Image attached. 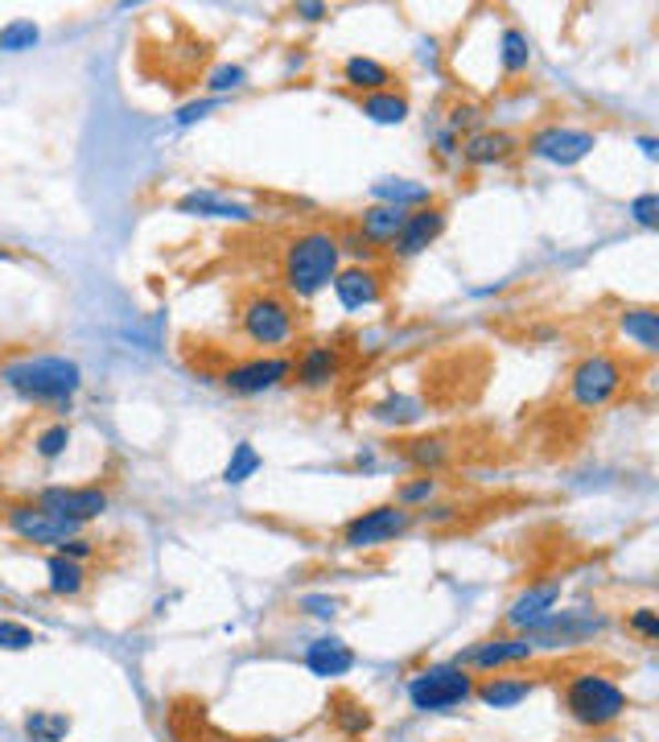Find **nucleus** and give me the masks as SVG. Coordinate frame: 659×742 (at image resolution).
<instances>
[{
    "label": "nucleus",
    "instance_id": "f257e3e1",
    "mask_svg": "<svg viewBox=\"0 0 659 742\" xmlns=\"http://www.w3.org/2000/svg\"><path fill=\"white\" fill-rule=\"evenodd\" d=\"M343 269V248H338V227H301L284 239L281 248V284L284 298L310 301Z\"/></svg>",
    "mask_w": 659,
    "mask_h": 742
},
{
    "label": "nucleus",
    "instance_id": "f03ea898",
    "mask_svg": "<svg viewBox=\"0 0 659 742\" xmlns=\"http://www.w3.org/2000/svg\"><path fill=\"white\" fill-rule=\"evenodd\" d=\"M557 697H561V710L569 713V722L581 730H611L630 710V697L623 693V685L597 668L565 673L557 680Z\"/></svg>",
    "mask_w": 659,
    "mask_h": 742
},
{
    "label": "nucleus",
    "instance_id": "7ed1b4c3",
    "mask_svg": "<svg viewBox=\"0 0 659 742\" xmlns=\"http://www.w3.org/2000/svg\"><path fill=\"white\" fill-rule=\"evenodd\" d=\"M0 379L9 384V392H17L25 405L37 409H71V400L83 388V372L75 359L63 355H30V359H17L0 372Z\"/></svg>",
    "mask_w": 659,
    "mask_h": 742
},
{
    "label": "nucleus",
    "instance_id": "20e7f679",
    "mask_svg": "<svg viewBox=\"0 0 659 742\" xmlns=\"http://www.w3.org/2000/svg\"><path fill=\"white\" fill-rule=\"evenodd\" d=\"M236 322H239L244 343L268 351V355L289 347L301 331V318H298V310H293V298H284V293H277V289H248V293L239 298Z\"/></svg>",
    "mask_w": 659,
    "mask_h": 742
},
{
    "label": "nucleus",
    "instance_id": "39448f33",
    "mask_svg": "<svg viewBox=\"0 0 659 742\" xmlns=\"http://www.w3.org/2000/svg\"><path fill=\"white\" fill-rule=\"evenodd\" d=\"M630 384V364L623 355H614V351H590V355H581L573 372H569V384H565V396L569 405L581 412H597L606 409L611 400H618V392Z\"/></svg>",
    "mask_w": 659,
    "mask_h": 742
},
{
    "label": "nucleus",
    "instance_id": "423d86ee",
    "mask_svg": "<svg viewBox=\"0 0 659 742\" xmlns=\"http://www.w3.org/2000/svg\"><path fill=\"white\" fill-rule=\"evenodd\" d=\"M471 697H474V677L454 660L429 664V668H421V673L409 680V701H412V710H421V713L454 710V706L471 701Z\"/></svg>",
    "mask_w": 659,
    "mask_h": 742
},
{
    "label": "nucleus",
    "instance_id": "0eeeda50",
    "mask_svg": "<svg viewBox=\"0 0 659 742\" xmlns=\"http://www.w3.org/2000/svg\"><path fill=\"white\" fill-rule=\"evenodd\" d=\"M412 524H417V512L400 504H379V507H367L359 512L355 520L343 524V549H376V545H388V540L404 537Z\"/></svg>",
    "mask_w": 659,
    "mask_h": 742
},
{
    "label": "nucleus",
    "instance_id": "6e6552de",
    "mask_svg": "<svg viewBox=\"0 0 659 742\" xmlns=\"http://www.w3.org/2000/svg\"><path fill=\"white\" fill-rule=\"evenodd\" d=\"M293 379V355H251L219 372V384L231 396H264Z\"/></svg>",
    "mask_w": 659,
    "mask_h": 742
},
{
    "label": "nucleus",
    "instance_id": "1a4fd4ad",
    "mask_svg": "<svg viewBox=\"0 0 659 742\" xmlns=\"http://www.w3.org/2000/svg\"><path fill=\"white\" fill-rule=\"evenodd\" d=\"M4 528H9L17 540H25V545H37V549H58L63 540L79 537L83 524L63 520V516H50V512H42L33 499H21V504L4 507Z\"/></svg>",
    "mask_w": 659,
    "mask_h": 742
},
{
    "label": "nucleus",
    "instance_id": "9d476101",
    "mask_svg": "<svg viewBox=\"0 0 659 742\" xmlns=\"http://www.w3.org/2000/svg\"><path fill=\"white\" fill-rule=\"evenodd\" d=\"M532 158L549 161V165H561V170H569V165H577V161H585L590 153L597 149V132H590V128H569V125H544L536 128L528 141H519Z\"/></svg>",
    "mask_w": 659,
    "mask_h": 742
},
{
    "label": "nucleus",
    "instance_id": "9b49d317",
    "mask_svg": "<svg viewBox=\"0 0 659 742\" xmlns=\"http://www.w3.org/2000/svg\"><path fill=\"white\" fill-rule=\"evenodd\" d=\"M536 656V644L528 635L519 632H507V635H490V639H478L471 644L466 652H457V660L466 673H507V668H519V664H528Z\"/></svg>",
    "mask_w": 659,
    "mask_h": 742
},
{
    "label": "nucleus",
    "instance_id": "f8f14e48",
    "mask_svg": "<svg viewBox=\"0 0 659 742\" xmlns=\"http://www.w3.org/2000/svg\"><path fill=\"white\" fill-rule=\"evenodd\" d=\"M445 223H450V211L441 203H429V206H417L409 211V219L400 227V236L388 244V260L392 265H404V260H417L421 252H429L441 236H445Z\"/></svg>",
    "mask_w": 659,
    "mask_h": 742
},
{
    "label": "nucleus",
    "instance_id": "ddd939ff",
    "mask_svg": "<svg viewBox=\"0 0 659 742\" xmlns=\"http://www.w3.org/2000/svg\"><path fill=\"white\" fill-rule=\"evenodd\" d=\"M33 504L50 512V516H63V520L87 524L99 520L108 512V491L104 487H42L33 495Z\"/></svg>",
    "mask_w": 659,
    "mask_h": 742
},
{
    "label": "nucleus",
    "instance_id": "4468645a",
    "mask_svg": "<svg viewBox=\"0 0 659 742\" xmlns=\"http://www.w3.org/2000/svg\"><path fill=\"white\" fill-rule=\"evenodd\" d=\"M293 379L301 392H326L343 379V347L334 343H305L293 355Z\"/></svg>",
    "mask_w": 659,
    "mask_h": 742
},
{
    "label": "nucleus",
    "instance_id": "2eb2a0df",
    "mask_svg": "<svg viewBox=\"0 0 659 742\" xmlns=\"http://www.w3.org/2000/svg\"><path fill=\"white\" fill-rule=\"evenodd\" d=\"M557 602H561V578H549V582L528 585V590H523V594H519V599L507 606L503 627H507V632L528 635L536 623H544V619L557 611Z\"/></svg>",
    "mask_w": 659,
    "mask_h": 742
},
{
    "label": "nucleus",
    "instance_id": "dca6fc26",
    "mask_svg": "<svg viewBox=\"0 0 659 742\" xmlns=\"http://www.w3.org/2000/svg\"><path fill=\"white\" fill-rule=\"evenodd\" d=\"M330 289H334V298H338L343 310H367V305H379V301H383L388 281H383V272H379L376 265H346V269H338V277L330 281Z\"/></svg>",
    "mask_w": 659,
    "mask_h": 742
},
{
    "label": "nucleus",
    "instance_id": "f3484780",
    "mask_svg": "<svg viewBox=\"0 0 659 742\" xmlns=\"http://www.w3.org/2000/svg\"><path fill=\"white\" fill-rule=\"evenodd\" d=\"M536 689H540V677L507 668V673H487L483 680H474V701H483L487 710H516Z\"/></svg>",
    "mask_w": 659,
    "mask_h": 742
},
{
    "label": "nucleus",
    "instance_id": "a211bd4d",
    "mask_svg": "<svg viewBox=\"0 0 659 742\" xmlns=\"http://www.w3.org/2000/svg\"><path fill=\"white\" fill-rule=\"evenodd\" d=\"M516 149H519V137H511V132H503V128H478V132H471V137L462 141L457 158L466 161L471 170H490V165H503Z\"/></svg>",
    "mask_w": 659,
    "mask_h": 742
},
{
    "label": "nucleus",
    "instance_id": "6ab92c4d",
    "mask_svg": "<svg viewBox=\"0 0 659 742\" xmlns=\"http://www.w3.org/2000/svg\"><path fill=\"white\" fill-rule=\"evenodd\" d=\"M404 219H409V211H400V206H388V203H371L363 206L359 215H355V232H359L376 252H388V244H392L396 236H400V227H404Z\"/></svg>",
    "mask_w": 659,
    "mask_h": 742
},
{
    "label": "nucleus",
    "instance_id": "aec40b11",
    "mask_svg": "<svg viewBox=\"0 0 659 742\" xmlns=\"http://www.w3.org/2000/svg\"><path fill=\"white\" fill-rule=\"evenodd\" d=\"M177 215H203V219H223V223H251L256 219V211L236 198H223L215 190H190L177 198Z\"/></svg>",
    "mask_w": 659,
    "mask_h": 742
},
{
    "label": "nucleus",
    "instance_id": "412c9836",
    "mask_svg": "<svg viewBox=\"0 0 659 742\" xmlns=\"http://www.w3.org/2000/svg\"><path fill=\"white\" fill-rule=\"evenodd\" d=\"M614 331L627 338L630 347H639L644 355L659 351V310L656 305H623L614 314Z\"/></svg>",
    "mask_w": 659,
    "mask_h": 742
},
{
    "label": "nucleus",
    "instance_id": "4be33fe9",
    "mask_svg": "<svg viewBox=\"0 0 659 742\" xmlns=\"http://www.w3.org/2000/svg\"><path fill=\"white\" fill-rule=\"evenodd\" d=\"M305 668L322 680L346 677V673L355 668V652H350V644H343L338 635H322V639H314V644L305 648Z\"/></svg>",
    "mask_w": 659,
    "mask_h": 742
},
{
    "label": "nucleus",
    "instance_id": "5701e85b",
    "mask_svg": "<svg viewBox=\"0 0 659 742\" xmlns=\"http://www.w3.org/2000/svg\"><path fill=\"white\" fill-rule=\"evenodd\" d=\"M343 83L350 92L359 95H376V92H388L392 87V66H383L379 58H367V54H350L343 63Z\"/></svg>",
    "mask_w": 659,
    "mask_h": 742
},
{
    "label": "nucleus",
    "instance_id": "b1692460",
    "mask_svg": "<svg viewBox=\"0 0 659 742\" xmlns=\"http://www.w3.org/2000/svg\"><path fill=\"white\" fill-rule=\"evenodd\" d=\"M46 578H50L46 585H50V594H54V599H79L83 590L91 585L87 566H83V561H71V557H63V553H50Z\"/></svg>",
    "mask_w": 659,
    "mask_h": 742
},
{
    "label": "nucleus",
    "instance_id": "393cba45",
    "mask_svg": "<svg viewBox=\"0 0 659 742\" xmlns=\"http://www.w3.org/2000/svg\"><path fill=\"white\" fill-rule=\"evenodd\" d=\"M400 454H404V462H412L421 474H437L445 462L454 459V445H450L445 433H424V438H412V442L400 445Z\"/></svg>",
    "mask_w": 659,
    "mask_h": 742
},
{
    "label": "nucleus",
    "instance_id": "a878e982",
    "mask_svg": "<svg viewBox=\"0 0 659 742\" xmlns=\"http://www.w3.org/2000/svg\"><path fill=\"white\" fill-rule=\"evenodd\" d=\"M359 111L367 120H376V125H404L409 120V95L388 87V92H376V95H363L359 99Z\"/></svg>",
    "mask_w": 659,
    "mask_h": 742
},
{
    "label": "nucleus",
    "instance_id": "bb28decb",
    "mask_svg": "<svg viewBox=\"0 0 659 742\" xmlns=\"http://www.w3.org/2000/svg\"><path fill=\"white\" fill-rule=\"evenodd\" d=\"M330 718H334L338 734H346V739H363L367 730L376 727V713L367 710L359 697H346V693H338L330 701Z\"/></svg>",
    "mask_w": 659,
    "mask_h": 742
},
{
    "label": "nucleus",
    "instance_id": "cd10ccee",
    "mask_svg": "<svg viewBox=\"0 0 659 742\" xmlns=\"http://www.w3.org/2000/svg\"><path fill=\"white\" fill-rule=\"evenodd\" d=\"M376 203H388V206H400V211H417V206H429L437 203L433 198V190L424 186V182H404V178H392V182H376Z\"/></svg>",
    "mask_w": 659,
    "mask_h": 742
},
{
    "label": "nucleus",
    "instance_id": "c85d7f7f",
    "mask_svg": "<svg viewBox=\"0 0 659 742\" xmlns=\"http://www.w3.org/2000/svg\"><path fill=\"white\" fill-rule=\"evenodd\" d=\"M499 66L507 79H516V75H523L532 66V42H528V33L519 25H507L499 33Z\"/></svg>",
    "mask_w": 659,
    "mask_h": 742
},
{
    "label": "nucleus",
    "instance_id": "c756f323",
    "mask_svg": "<svg viewBox=\"0 0 659 742\" xmlns=\"http://www.w3.org/2000/svg\"><path fill=\"white\" fill-rule=\"evenodd\" d=\"M264 466V459H260V450L251 442H239L236 450H231V459H227V466H223V483L227 487H239V483H248L251 474Z\"/></svg>",
    "mask_w": 659,
    "mask_h": 742
},
{
    "label": "nucleus",
    "instance_id": "7c9ffc66",
    "mask_svg": "<svg viewBox=\"0 0 659 742\" xmlns=\"http://www.w3.org/2000/svg\"><path fill=\"white\" fill-rule=\"evenodd\" d=\"M371 417L383 421V426H412V421H421V400H412V396H388V400L371 405Z\"/></svg>",
    "mask_w": 659,
    "mask_h": 742
},
{
    "label": "nucleus",
    "instance_id": "2f4dec72",
    "mask_svg": "<svg viewBox=\"0 0 659 742\" xmlns=\"http://www.w3.org/2000/svg\"><path fill=\"white\" fill-rule=\"evenodd\" d=\"M25 734L33 742H63L71 734V718L66 713H30L25 718Z\"/></svg>",
    "mask_w": 659,
    "mask_h": 742
},
{
    "label": "nucleus",
    "instance_id": "473e14b6",
    "mask_svg": "<svg viewBox=\"0 0 659 742\" xmlns=\"http://www.w3.org/2000/svg\"><path fill=\"white\" fill-rule=\"evenodd\" d=\"M437 478L433 474H417V478H409V483H400L396 487V499L392 504H400V507H409V512H417V507H429V499L437 495Z\"/></svg>",
    "mask_w": 659,
    "mask_h": 742
},
{
    "label": "nucleus",
    "instance_id": "72a5a7b5",
    "mask_svg": "<svg viewBox=\"0 0 659 742\" xmlns=\"http://www.w3.org/2000/svg\"><path fill=\"white\" fill-rule=\"evenodd\" d=\"M37 42H42V30H37L33 21H25V17H17V21H9V25L0 30V50H4V54L33 50Z\"/></svg>",
    "mask_w": 659,
    "mask_h": 742
},
{
    "label": "nucleus",
    "instance_id": "f704fd0d",
    "mask_svg": "<svg viewBox=\"0 0 659 742\" xmlns=\"http://www.w3.org/2000/svg\"><path fill=\"white\" fill-rule=\"evenodd\" d=\"M66 445H71V426L66 421H58V426H46L42 433H37V442H33V450H37V459H63Z\"/></svg>",
    "mask_w": 659,
    "mask_h": 742
},
{
    "label": "nucleus",
    "instance_id": "c9c22d12",
    "mask_svg": "<svg viewBox=\"0 0 659 742\" xmlns=\"http://www.w3.org/2000/svg\"><path fill=\"white\" fill-rule=\"evenodd\" d=\"M338 248H343V256H350V265H376L379 256H383V252H376L355 227H338Z\"/></svg>",
    "mask_w": 659,
    "mask_h": 742
},
{
    "label": "nucleus",
    "instance_id": "e433bc0d",
    "mask_svg": "<svg viewBox=\"0 0 659 742\" xmlns=\"http://www.w3.org/2000/svg\"><path fill=\"white\" fill-rule=\"evenodd\" d=\"M248 83V71L239 63H223L215 66L210 75H206V92H215V95H227V92H239Z\"/></svg>",
    "mask_w": 659,
    "mask_h": 742
},
{
    "label": "nucleus",
    "instance_id": "4c0bfd02",
    "mask_svg": "<svg viewBox=\"0 0 659 742\" xmlns=\"http://www.w3.org/2000/svg\"><path fill=\"white\" fill-rule=\"evenodd\" d=\"M37 644V635L25 627V623H17V619H0V648L4 652H25Z\"/></svg>",
    "mask_w": 659,
    "mask_h": 742
},
{
    "label": "nucleus",
    "instance_id": "58836bf2",
    "mask_svg": "<svg viewBox=\"0 0 659 742\" xmlns=\"http://www.w3.org/2000/svg\"><path fill=\"white\" fill-rule=\"evenodd\" d=\"M478 125H483V108H478V104H454L445 132H454V137L466 132V137H471V132H478Z\"/></svg>",
    "mask_w": 659,
    "mask_h": 742
},
{
    "label": "nucleus",
    "instance_id": "ea45409f",
    "mask_svg": "<svg viewBox=\"0 0 659 742\" xmlns=\"http://www.w3.org/2000/svg\"><path fill=\"white\" fill-rule=\"evenodd\" d=\"M627 627L635 635H639L644 644H656V639H659V615L651 611V606H639V611H630Z\"/></svg>",
    "mask_w": 659,
    "mask_h": 742
},
{
    "label": "nucleus",
    "instance_id": "a19ab883",
    "mask_svg": "<svg viewBox=\"0 0 659 742\" xmlns=\"http://www.w3.org/2000/svg\"><path fill=\"white\" fill-rule=\"evenodd\" d=\"M630 219L639 223V227H659V194L656 190H647V194H639V198L630 203Z\"/></svg>",
    "mask_w": 659,
    "mask_h": 742
},
{
    "label": "nucleus",
    "instance_id": "79ce46f5",
    "mask_svg": "<svg viewBox=\"0 0 659 742\" xmlns=\"http://www.w3.org/2000/svg\"><path fill=\"white\" fill-rule=\"evenodd\" d=\"M298 606L305 611V615H314V619H334V615H338V599H330V594H305Z\"/></svg>",
    "mask_w": 659,
    "mask_h": 742
},
{
    "label": "nucleus",
    "instance_id": "37998d69",
    "mask_svg": "<svg viewBox=\"0 0 659 742\" xmlns=\"http://www.w3.org/2000/svg\"><path fill=\"white\" fill-rule=\"evenodd\" d=\"M54 553H63V557H71V561H87V557H95L99 549H95L91 540L87 537H71V540H63Z\"/></svg>",
    "mask_w": 659,
    "mask_h": 742
},
{
    "label": "nucleus",
    "instance_id": "c03bdc74",
    "mask_svg": "<svg viewBox=\"0 0 659 742\" xmlns=\"http://www.w3.org/2000/svg\"><path fill=\"white\" fill-rule=\"evenodd\" d=\"M215 104H219V99H194V104H186V108H177V125L186 128V125H194V120H203Z\"/></svg>",
    "mask_w": 659,
    "mask_h": 742
},
{
    "label": "nucleus",
    "instance_id": "a18cd8bd",
    "mask_svg": "<svg viewBox=\"0 0 659 742\" xmlns=\"http://www.w3.org/2000/svg\"><path fill=\"white\" fill-rule=\"evenodd\" d=\"M298 17H301V21H326L330 9H326V4H317V0H301Z\"/></svg>",
    "mask_w": 659,
    "mask_h": 742
},
{
    "label": "nucleus",
    "instance_id": "49530a36",
    "mask_svg": "<svg viewBox=\"0 0 659 742\" xmlns=\"http://www.w3.org/2000/svg\"><path fill=\"white\" fill-rule=\"evenodd\" d=\"M437 149H441V158H454V153H457V137H454V132H441Z\"/></svg>",
    "mask_w": 659,
    "mask_h": 742
},
{
    "label": "nucleus",
    "instance_id": "de8ad7c7",
    "mask_svg": "<svg viewBox=\"0 0 659 742\" xmlns=\"http://www.w3.org/2000/svg\"><path fill=\"white\" fill-rule=\"evenodd\" d=\"M639 149H644V158H647V161H656V158H659V141H656V137H639Z\"/></svg>",
    "mask_w": 659,
    "mask_h": 742
},
{
    "label": "nucleus",
    "instance_id": "09e8293b",
    "mask_svg": "<svg viewBox=\"0 0 659 742\" xmlns=\"http://www.w3.org/2000/svg\"><path fill=\"white\" fill-rule=\"evenodd\" d=\"M602 742H623V739H614V734H606V739H602Z\"/></svg>",
    "mask_w": 659,
    "mask_h": 742
},
{
    "label": "nucleus",
    "instance_id": "8fccbe9b",
    "mask_svg": "<svg viewBox=\"0 0 659 742\" xmlns=\"http://www.w3.org/2000/svg\"><path fill=\"white\" fill-rule=\"evenodd\" d=\"M0 260H9V252H4V248H0Z\"/></svg>",
    "mask_w": 659,
    "mask_h": 742
}]
</instances>
